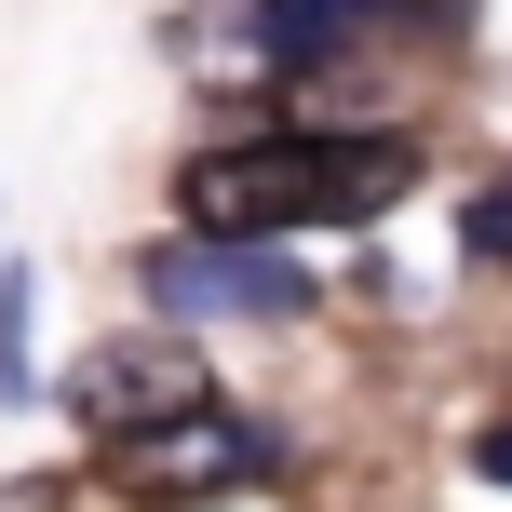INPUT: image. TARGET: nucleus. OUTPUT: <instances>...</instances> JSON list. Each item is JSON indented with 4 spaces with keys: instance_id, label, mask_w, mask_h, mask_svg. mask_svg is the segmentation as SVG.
I'll return each mask as SVG.
<instances>
[{
    "instance_id": "nucleus-5",
    "label": "nucleus",
    "mask_w": 512,
    "mask_h": 512,
    "mask_svg": "<svg viewBox=\"0 0 512 512\" xmlns=\"http://www.w3.org/2000/svg\"><path fill=\"white\" fill-rule=\"evenodd\" d=\"M230 54H351V14H310V0H283V14H230Z\"/></svg>"
},
{
    "instance_id": "nucleus-1",
    "label": "nucleus",
    "mask_w": 512,
    "mask_h": 512,
    "mask_svg": "<svg viewBox=\"0 0 512 512\" xmlns=\"http://www.w3.org/2000/svg\"><path fill=\"white\" fill-rule=\"evenodd\" d=\"M405 176H418L405 135H243V149L189 162V230L270 243V230H324V216H391Z\"/></svg>"
},
{
    "instance_id": "nucleus-8",
    "label": "nucleus",
    "mask_w": 512,
    "mask_h": 512,
    "mask_svg": "<svg viewBox=\"0 0 512 512\" xmlns=\"http://www.w3.org/2000/svg\"><path fill=\"white\" fill-rule=\"evenodd\" d=\"M472 459H486V472H499V486H512V418H499V432H486V445H472Z\"/></svg>"
},
{
    "instance_id": "nucleus-4",
    "label": "nucleus",
    "mask_w": 512,
    "mask_h": 512,
    "mask_svg": "<svg viewBox=\"0 0 512 512\" xmlns=\"http://www.w3.org/2000/svg\"><path fill=\"white\" fill-rule=\"evenodd\" d=\"M149 297L176 310V337L203 324V310H256V324H270V310H297V297H310V270H297L283 243H203V230H189V243H162V256H149Z\"/></svg>"
},
{
    "instance_id": "nucleus-3",
    "label": "nucleus",
    "mask_w": 512,
    "mask_h": 512,
    "mask_svg": "<svg viewBox=\"0 0 512 512\" xmlns=\"http://www.w3.org/2000/svg\"><path fill=\"white\" fill-rule=\"evenodd\" d=\"M256 472H270V445H256V418H230V405L162 418V432L108 445V486H122V499H149V512H203V499L256 486Z\"/></svg>"
},
{
    "instance_id": "nucleus-7",
    "label": "nucleus",
    "mask_w": 512,
    "mask_h": 512,
    "mask_svg": "<svg viewBox=\"0 0 512 512\" xmlns=\"http://www.w3.org/2000/svg\"><path fill=\"white\" fill-rule=\"evenodd\" d=\"M472 256H512V189H486V203H472Z\"/></svg>"
},
{
    "instance_id": "nucleus-2",
    "label": "nucleus",
    "mask_w": 512,
    "mask_h": 512,
    "mask_svg": "<svg viewBox=\"0 0 512 512\" xmlns=\"http://www.w3.org/2000/svg\"><path fill=\"white\" fill-rule=\"evenodd\" d=\"M68 405L95 418L108 445H135V432H162V418H203L216 378H203V351H189L176 324H149V337H95L81 378H68Z\"/></svg>"
},
{
    "instance_id": "nucleus-6",
    "label": "nucleus",
    "mask_w": 512,
    "mask_h": 512,
    "mask_svg": "<svg viewBox=\"0 0 512 512\" xmlns=\"http://www.w3.org/2000/svg\"><path fill=\"white\" fill-rule=\"evenodd\" d=\"M27 310H41V283L0 270V405H27Z\"/></svg>"
}]
</instances>
